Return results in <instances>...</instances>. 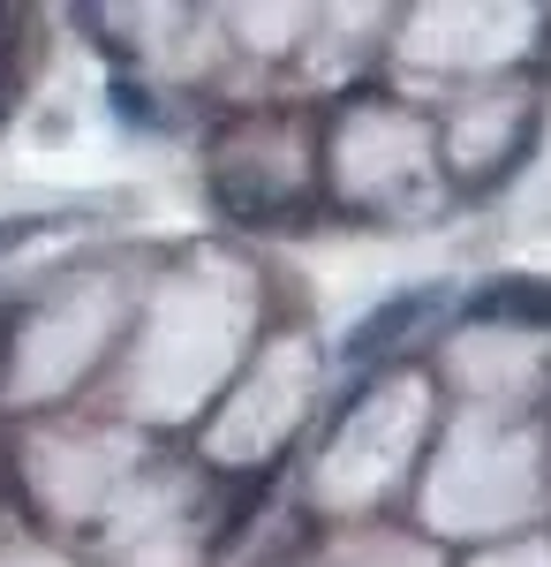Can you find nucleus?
<instances>
[{
	"mask_svg": "<svg viewBox=\"0 0 551 567\" xmlns=\"http://www.w3.org/2000/svg\"><path fill=\"white\" fill-rule=\"evenodd\" d=\"M438 288H408V296H393V303H378V310H363L355 326H347V363H385V355H401L416 333H424L430 318H438Z\"/></svg>",
	"mask_w": 551,
	"mask_h": 567,
	"instance_id": "f257e3e1",
	"label": "nucleus"
},
{
	"mask_svg": "<svg viewBox=\"0 0 551 567\" xmlns=\"http://www.w3.org/2000/svg\"><path fill=\"white\" fill-rule=\"evenodd\" d=\"M468 310L491 318V326H551V280H499V288H484Z\"/></svg>",
	"mask_w": 551,
	"mask_h": 567,
	"instance_id": "f03ea898",
	"label": "nucleus"
},
{
	"mask_svg": "<svg viewBox=\"0 0 551 567\" xmlns=\"http://www.w3.org/2000/svg\"><path fill=\"white\" fill-rule=\"evenodd\" d=\"M31 235H39V219H0V258H8L15 243H31Z\"/></svg>",
	"mask_w": 551,
	"mask_h": 567,
	"instance_id": "7ed1b4c3",
	"label": "nucleus"
}]
</instances>
